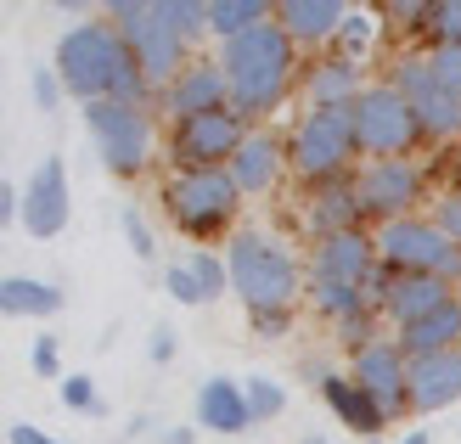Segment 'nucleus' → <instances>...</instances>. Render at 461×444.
<instances>
[{"instance_id": "1", "label": "nucleus", "mask_w": 461, "mask_h": 444, "mask_svg": "<svg viewBox=\"0 0 461 444\" xmlns=\"http://www.w3.org/2000/svg\"><path fill=\"white\" fill-rule=\"evenodd\" d=\"M51 68L62 90L74 96L79 107L90 102H130V107H158V85L141 74L135 51L124 45V34L113 29L107 17H85L74 29H62Z\"/></svg>"}, {"instance_id": "2", "label": "nucleus", "mask_w": 461, "mask_h": 444, "mask_svg": "<svg viewBox=\"0 0 461 444\" xmlns=\"http://www.w3.org/2000/svg\"><path fill=\"white\" fill-rule=\"evenodd\" d=\"M304 51L287 40L282 23H259L253 34L242 40H225L220 45V68L230 79V107L259 130L270 124V113H282L287 96L298 90V74H304Z\"/></svg>"}, {"instance_id": "3", "label": "nucleus", "mask_w": 461, "mask_h": 444, "mask_svg": "<svg viewBox=\"0 0 461 444\" xmlns=\"http://www.w3.org/2000/svg\"><path fill=\"white\" fill-rule=\"evenodd\" d=\"M225 265H230V293L242 298L248 315H270V310H298V298L310 293V265L293 253L265 225H242L225 242Z\"/></svg>"}, {"instance_id": "4", "label": "nucleus", "mask_w": 461, "mask_h": 444, "mask_svg": "<svg viewBox=\"0 0 461 444\" xmlns=\"http://www.w3.org/2000/svg\"><path fill=\"white\" fill-rule=\"evenodd\" d=\"M164 220L192 242H230L242 231V192L230 169H169L158 186Z\"/></svg>"}, {"instance_id": "5", "label": "nucleus", "mask_w": 461, "mask_h": 444, "mask_svg": "<svg viewBox=\"0 0 461 444\" xmlns=\"http://www.w3.org/2000/svg\"><path fill=\"white\" fill-rule=\"evenodd\" d=\"M287 163L304 186L360 175V141L349 107H304L287 130Z\"/></svg>"}, {"instance_id": "6", "label": "nucleus", "mask_w": 461, "mask_h": 444, "mask_svg": "<svg viewBox=\"0 0 461 444\" xmlns=\"http://www.w3.org/2000/svg\"><path fill=\"white\" fill-rule=\"evenodd\" d=\"M79 119H85V135H90V147H96L107 175L141 180L158 163V147H164V135H158V107L90 102V107H79Z\"/></svg>"}, {"instance_id": "7", "label": "nucleus", "mask_w": 461, "mask_h": 444, "mask_svg": "<svg viewBox=\"0 0 461 444\" xmlns=\"http://www.w3.org/2000/svg\"><path fill=\"white\" fill-rule=\"evenodd\" d=\"M102 17L124 34V45L135 51V62H141V74H147L158 90H164L169 79H180V74L197 62L192 45L169 29V17H164V6H158V0H107Z\"/></svg>"}, {"instance_id": "8", "label": "nucleus", "mask_w": 461, "mask_h": 444, "mask_svg": "<svg viewBox=\"0 0 461 444\" xmlns=\"http://www.w3.org/2000/svg\"><path fill=\"white\" fill-rule=\"evenodd\" d=\"M349 113H355V141H360L366 163H377V158H417V147H422L417 107H411L388 79L366 85Z\"/></svg>"}, {"instance_id": "9", "label": "nucleus", "mask_w": 461, "mask_h": 444, "mask_svg": "<svg viewBox=\"0 0 461 444\" xmlns=\"http://www.w3.org/2000/svg\"><path fill=\"white\" fill-rule=\"evenodd\" d=\"M377 253H383V270H417V276H439L461 293V242L445 237L433 214H411L394 225H377Z\"/></svg>"}, {"instance_id": "10", "label": "nucleus", "mask_w": 461, "mask_h": 444, "mask_svg": "<svg viewBox=\"0 0 461 444\" xmlns=\"http://www.w3.org/2000/svg\"><path fill=\"white\" fill-rule=\"evenodd\" d=\"M355 192H360L366 220H372V231H377V225L422 214V203L433 192V175H428L422 158H377V163H360Z\"/></svg>"}, {"instance_id": "11", "label": "nucleus", "mask_w": 461, "mask_h": 444, "mask_svg": "<svg viewBox=\"0 0 461 444\" xmlns=\"http://www.w3.org/2000/svg\"><path fill=\"white\" fill-rule=\"evenodd\" d=\"M248 130L253 124L237 107L203 113V119H180L164 130V158H169V169H230V158L242 152Z\"/></svg>"}, {"instance_id": "12", "label": "nucleus", "mask_w": 461, "mask_h": 444, "mask_svg": "<svg viewBox=\"0 0 461 444\" xmlns=\"http://www.w3.org/2000/svg\"><path fill=\"white\" fill-rule=\"evenodd\" d=\"M304 265H310V282H338V287L372 293L377 276H383V253H377V237H372V231H343V237L310 242Z\"/></svg>"}, {"instance_id": "13", "label": "nucleus", "mask_w": 461, "mask_h": 444, "mask_svg": "<svg viewBox=\"0 0 461 444\" xmlns=\"http://www.w3.org/2000/svg\"><path fill=\"white\" fill-rule=\"evenodd\" d=\"M349 377L383 405L388 422H400V416L411 411V355H405L394 338H377L372 349L349 355Z\"/></svg>"}, {"instance_id": "14", "label": "nucleus", "mask_w": 461, "mask_h": 444, "mask_svg": "<svg viewBox=\"0 0 461 444\" xmlns=\"http://www.w3.org/2000/svg\"><path fill=\"white\" fill-rule=\"evenodd\" d=\"M68 220H74V192H68V163L45 158L34 163V175L23 180V231L34 242H57Z\"/></svg>"}, {"instance_id": "15", "label": "nucleus", "mask_w": 461, "mask_h": 444, "mask_svg": "<svg viewBox=\"0 0 461 444\" xmlns=\"http://www.w3.org/2000/svg\"><path fill=\"white\" fill-rule=\"evenodd\" d=\"M230 107V79H225V68L220 57H197L180 79H169L164 90H158V119H203V113H220Z\"/></svg>"}, {"instance_id": "16", "label": "nucleus", "mask_w": 461, "mask_h": 444, "mask_svg": "<svg viewBox=\"0 0 461 444\" xmlns=\"http://www.w3.org/2000/svg\"><path fill=\"white\" fill-rule=\"evenodd\" d=\"M456 298L450 282H439V276H417V270H383L377 276V287H372V304L383 310V321L394 326H411V321H422L433 310H445V304Z\"/></svg>"}, {"instance_id": "17", "label": "nucleus", "mask_w": 461, "mask_h": 444, "mask_svg": "<svg viewBox=\"0 0 461 444\" xmlns=\"http://www.w3.org/2000/svg\"><path fill=\"white\" fill-rule=\"evenodd\" d=\"M298 220H304L310 242L343 237V231H372V220H366V208H360V192H355V175L349 180H327V186H304Z\"/></svg>"}, {"instance_id": "18", "label": "nucleus", "mask_w": 461, "mask_h": 444, "mask_svg": "<svg viewBox=\"0 0 461 444\" xmlns=\"http://www.w3.org/2000/svg\"><path fill=\"white\" fill-rule=\"evenodd\" d=\"M287 175H293V163H287V135L270 130V124L248 130L242 152L230 158V180H237V192H242V197H270Z\"/></svg>"}, {"instance_id": "19", "label": "nucleus", "mask_w": 461, "mask_h": 444, "mask_svg": "<svg viewBox=\"0 0 461 444\" xmlns=\"http://www.w3.org/2000/svg\"><path fill=\"white\" fill-rule=\"evenodd\" d=\"M304 377L315 383V394L321 400H327V411L338 416L343 428H355V433H366V439H377L383 428H388V416H383V405L372 400V394H366L349 371H327V366H304Z\"/></svg>"}, {"instance_id": "20", "label": "nucleus", "mask_w": 461, "mask_h": 444, "mask_svg": "<svg viewBox=\"0 0 461 444\" xmlns=\"http://www.w3.org/2000/svg\"><path fill=\"white\" fill-rule=\"evenodd\" d=\"M366 85H372L366 79V62L321 51V57L304 62V74H298V96H304V107H355Z\"/></svg>"}, {"instance_id": "21", "label": "nucleus", "mask_w": 461, "mask_h": 444, "mask_svg": "<svg viewBox=\"0 0 461 444\" xmlns=\"http://www.w3.org/2000/svg\"><path fill=\"white\" fill-rule=\"evenodd\" d=\"M343 17H349L343 0H276V23L287 29V40L298 45V51H315V57L332 51Z\"/></svg>"}, {"instance_id": "22", "label": "nucleus", "mask_w": 461, "mask_h": 444, "mask_svg": "<svg viewBox=\"0 0 461 444\" xmlns=\"http://www.w3.org/2000/svg\"><path fill=\"white\" fill-rule=\"evenodd\" d=\"M192 416L203 433H225L237 439L253 428V405H248V388L230 383V377H203L197 383V400H192Z\"/></svg>"}, {"instance_id": "23", "label": "nucleus", "mask_w": 461, "mask_h": 444, "mask_svg": "<svg viewBox=\"0 0 461 444\" xmlns=\"http://www.w3.org/2000/svg\"><path fill=\"white\" fill-rule=\"evenodd\" d=\"M450 405H461V349L411 360V411L433 416V411H450Z\"/></svg>"}, {"instance_id": "24", "label": "nucleus", "mask_w": 461, "mask_h": 444, "mask_svg": "<svg viewBox=\"0 0 461 444\" xmlns=\"http://www.w3.org/2000/svg\"><path fill=\"white\" fill-rule=\"evenodd\" d=\"M394 343L405 349L411 360H428V355H450V349H461V293L445 304V310H433V315H422V321L400 326Z\"/></svg>"}, {"instance_id": "25", "label": "nucleus", "mask_w": 461, "mask_h": 444, "mask_svg": "<svg viewBox=\"0 0 461 444\" xmlns=\"http://www.w3.org/2000/svg\"><path fill=\"white\" fill-rule=\"evenodd\" d=\"M68 293L57 282H40V276H0V315L12 321H51L62 315Z\"/></svg>"}, {"instance_id": "26", "label": "nucleus", "mask_w": 461, "mask_h": 444, "mask_svg": "<svg viewBox=\"0 0 461 444\" xmlns=\"http://www.w3.org/2000/svg\"><path fill=\"white\" fill-rule=\"evenodd\" d=\"M259 23H276V0H209V34L220 45L253 34Z\"/></svg>"}, {"instance_id": "27", "label": "nucleus", "mask_w": 461, "mask_h": 444, "mask_svg": "<svg viewBox=\"0 0 461 444\" xmlns=\"http://www.w3.org/2000/svg\"><path fill=\"white\" fill-rule=\"evenodd\" d=\"M383 79L394 85V90H400V96H405L411 107H417V102H428L433 90H439V79H433V57H428V51H411V45H405V51H394V57H388Z\"/></svg>"}, {"instance_id": "28", "label": "nucleus", "mask_w": 461, "mask_h": 444, "mask_svg": "<svg viewBox=\"0 0 461 444\" xmlns=\"http://www.w3.org/2000/svg\"><path fill=\"white\" fill-rule=\"evenodd\" d=\"M383 29H388L383 6H349V17H343V29H338V40H332V51L349 57V62H366V57L377 51Z\"/></svg>"}, {"instance_id": "29", "label": "nucleus", "mask_w": 461, "mask_h": 444, "mask_svg": "<svg viewBox=\"0 0 461 444\" xmlns=\"http://www.w3.org/2000/svg\"><path fill=\"white\" fill-rule=\"evenodd\" d=\"M304 298L315 304V315L327 321V326H343V321H355V315H366V310H377L372 293H360V287H338V282H310Z\"/></svg>"}, {"instance_id": "30", "label": "nucleus", "mask_w": 461, "mask_h": 444, "mask_svg": "<svg viewBox=\"0 0 461 444\" xmlns=\"http://www.w3.org/2000/svg\"><path fill=\"white\" fill-rule=\"evenodd\" d=\"M417 124H422V147H450L461 141V102L433 90L428 102H417Z\"/></svg>"}, {"instance_id": "31", "label": "nucleus", "mask_w": 461, "mask_h": 444, "mask_svg": "<svg viewBox=\"0 0 461 444\" xmlns=\"http://www.w3.org/2000/svg\"><path fill=\"white\" fill-rule=\"evenodd\" d=\"M158 6H164L169 29L186 40V45H197L203 34H209V0H158Z\"/></svg>"}, {"instance_id": "32", "label": "nucleus", "mask_w": 461, "mask_h": 444, "mask_svg": "<svg viewBox=\"0 0 461 444\" xmlns=\"http://www.w3.org/2000/svg\"><path fill=\"white\" fill-rule=\"evenodd\" d=\"M433 12H439V0H394V6H383L388 29H400L405 40L433 34Z\"/></svg>"}, {"instance_id": "33", "label": "nucleus", "mask_w": 461, "mask_h": 444, "mask_svg": "<svg viewBox=\"0 0 461 444\" xmlns=\"http://www.w3.org/2000/svg\"><path fill=\"white\" fill-rule=\"evenodd\" d=\"M186 265H192V276L203 282V293H209V304L230 287V265H225V253H220V248H192V253H186Z\"/></svg>"}, {"instance_id": "34", "label": "nucleus", "mask_w": 461, "mask_h": 444, "mask_svg": "<svg viewBox=\"0 0 461 444\" xmlns=\"http://www.w3.org/2000/svg\"><path fill=\"white\" fill-rule=\"evenodd\" d=\"M242 388H248V405H253V422H270V416H282L287 411V388L276 383V377H242Z\"/></svg>"}, {"instance_id": "35", "label": "nucleus", "mask_w": 461, "mask_h": 444, "mask_svg": "<svg viewBox=\"0 0 461 444\" xmlns=\"http://www.w3.org/2000/svg\"><path fill=\"white\" fill-rule=\"evenodd\" d=\"M62 405L74 411V416H107V400H102V388L85 377V371H68L62 377Z\"/></svg>"}, {"instance_id": "36", "label": "nucleus", "mask_w": 461, "mask_h": 444, "mask_svg": "<svg viewBox=\"0 0 461 444\" xmlns=\"http://www.w3.org/2000/svg\"><path fill=\"white\" fill-rule=\"evenodd\" d=\"M164 293H169L175 304H186V310H203V304H209V293H203V282L192 276V265H186V259L164 265Z\"/></svg>"}, {"instance_id": "37", "label": "nucleus", "mask_w": 461, "mask_h": 444, "mask_svg": "<svg viewBox=\"0 0 461 444\" xmlns=\"http://www.w3.org/2000/svg\"><path fill=\"white\" fill-rule=\"evenodd\" d=\"M119 231H124V242H130L135 259H158V237H152L147 214H135V208H119Z\"/></svg>"}, {"instance_id": "38", "label": "nucleus", "mask_w": 461, "mask_h": 444, "mask_svg": "<svg viewBox=\"0 0 461 444\" xmlns=\"http://www.w3.org/2000/svg\"><path fill=\"white\" fill-rule=\"evenodd\" d=\"M29 366L40 371L45 383H62L68 371H62V338H51V332H40L34 343H29Z\"/></svg>"}, {"instance_id": "39", "label": "nucleus", "mask_w": 461, "mask_h": 444, "mask_svg": "<svg viewBox=\"0 0 461 444\" xmlns=\"http://www.w3.org/2000/svg\"><path fill=\"white\" fill-rule=\"evenodd\" d=\"M428 57H433V79H439V90L461 102V45H428Z\"/></svg>"}, {"instance_id": "40", "label": "nucleus", "mask_w": 461, "mask_h": 444, "mask_svg": "<svg viewBox=\"0 0 461 444\" xmlns=\"http://www.w3.org/2000/svg\"><path fill=\"white\" fill-rule=\"evenodd\" d=\"M428 45H461V0H439Z\"/></svg>"}, {"instance_id": "41", "label": "nucleus", "mask_w": 461, "mask_h": 444, "mask_svg": "<svg viewBox=\"0 0 461 444\" xmlns=\"http://www.w3.org/2000/svg\"><path fill=\"white\" fill-rule=\"evenodd\" d=\"M29 90H34L40 113H57V107H62V96H68L62 79H57V68H34V74H29Z\"/></svg>"}, {"instance_id": "42", "label": "nucleus", "mask_w": 461, "mask_h": 444, "mask_svg": "<svg viewBox=\"0 0 461 444\" xmlns=\"http://www.w3.org/2000/svg\"><path fill=\"white\" fill-rule=\"evenodd\" d=\"M433 225H439L445 237H456V242H461V192H456V186H450L439 203H433Z\"/></svg>"}, {"instance_id": "43", "label": "nucleus", "mask_w": 461, "mask_h": 444, "mask_svg": "<svg viewBox=\"0 0 461 444\" xmlns=\"http://www.w3.org/2000/svg\"><path fill=\"white\" fill-rule=\"evenodd\" d=\"M293 315H298V310H270V315H248V326H253L259 338L276 343V338H287V332H293Z\"/></svg>"}, {"instance_id": "44", "label": "nucleus", "mask_w": 461, "mask_h": 444, "mask_svg": "<svg viewBox=\"0 0 461 444\" xmlns=\"http://www.w3.org/2000/svg\"><path fill=\"white\" fill-rule=\"evenodd\" d=\"M175 326H152V332H147V355H152V366H169L175 360Z\"/></svg>"}, {"instance_id": "45", "label": "nucleus", "mask_w": 461, "mask_h": 444, "mask_svg": "<svg viewBox=\"0 0 461 444\" xmlns=\"http://www.w3.org/2000/svg\"><path fill=\"white\" fill-rule=\"evenodd\" d=\"M0 225H23V186L0 180Z\"/></svg>"}, {"instance_id": "46", "label": "nucleus", "mask_w": 461, "mask_h": 444, "mask_svg": "<svg viewBox=\"0 0 461 444\" xmlns=\"http://www.w3.org/2000/svg\"><path fill=\"white\" fill-rule=\"evenodd\" d=\"M6 444H68V439L45 433V428H34V422H12V428H6Z\"/></svg>"}, {"instance_id": "47", "label": "nucleus", "mask_w": 461, "mask_h": 444, "mask_svg": "<svg viewBox=\"0 0 461 444\" xmlns=\"http://www.w3.org/2000/svg\"><path fill=\"white\" fill-rule=\"evenodd\" d=\"M164 444H197V428H169Z\"/></svg>"}, {"instance_id": "48", "label": "nucleus", "mask_w": 461, "mask_h": 444, "mask_svg": "<svg viewBox=\"0 0 461 444\" xmlns=\"http://www.w3.org/2000/svg\"><path fill=\"white\" fill-rule=\"evenodd\" d=\"M400 444H433V439H428V433H422V428H411V433H405V439H400Z\"/></svg>"}, {"instance_id": "49", "label": "nucleus", "mask_w": 461, "mask_h": 444, "mask_svg": "<svg viewBox=\"0 0 461 444\" xmlns=\"http://www.w3.org/2000/svg\"><path fill=\"white\" fill-rule=\"evenodd\" d=\"M304 444H332V439H321V433H310V439H304Z\"/></svg>"}, {"instance_id": "50", "label": "nucleus", "mask_w": 461, "mask_h": 444, "mask_svg": "<svg viewBox=\"0 0 461 444\" xmlns=\"http://www.w3.org/2000/svg\"><path fill=\"white\" fill-rule=\"evenodd\" d=\"M456 192H461V175H456Z\"/></svg>"}]
</instances>
